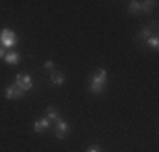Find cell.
I'll return each instance as SVG.
<instances>
[{
  "instance_id": "cell-1",
  "label": "cell",
  "mask_w": 159,
  "mask_h": 152,
  "mask_svg": "<svg viewBox=\"0 0 159 152\" xmlns=\"http://www.w3.org/2000/svg\"><path fill=\"white\" fill-rule=\"evenodd\" d=\"M107 83V71L105 68H98L95 71V74L90 78V91L92 93H102Z\"/></svg>"
},
{
  "instance_id": "cell-2",
  "label": "cell",
  "mask_w": 159,
  "mask_h": 152,
  "mask_svg": "<svg viewBox=\"0 0 159 152\" xmlns=\"http://www.w3.org/2000/svg\"><path fill=\"white\" fill-rule=\"evenodd\" d=\"M0 44L5 46V47H14V46H17L16 32L10 30V29H3L2 32H0Z\"/></svg>"
},
{
  "instance_id": "cell-3",
  "label": "cell",
  "mask_w": 159,
  "mask_h": 152,
  "mask_svg": "<svg viewBox=\"0 0 159 152\" xmlns=\"http://www.w3.org/2000/svg\"><path fill=\"white\" fill-rule=\"evenodd\" d=\"M16 86L25 93V91L32 90V78L29 74H17L16 76Z\"/></svg>"
},
{
  "instance_id": "cell-4",
  "label": "cell",
  "mask_w": 159,
  "mask_h": 152,
  "mask_svg": "<svg viewBox=\"0 0 159 152\" xmlns=\"http://www.w3.org/2000/svg\"><path fill=\"white\" fill-rule=\"evenodd\" d=\"M5 96H7V100H19V98L24 96V91L20 88H17L16 85H10L5 88Z\"/></svg>"
},
{
  "instance_id": "cell-5",
  "label": "cell",
  "mask_w": 159,
  "mask_h": 152,
  "mask_svg": "<svg viewBox=\"0 0 159 152\" xmlns=\"http://www.w3.org/2000/svg\"><path fill=\"white\" fill-rule=\"evenodd\" d=\"M66 132H70V125H68L64 120H61V118L56 120V137H58L59 140H63Z\"/></svg>"
},
{
  "instance_id": "cell-6",
  "label": "cell",
  "mask_w": 159,
  "mask_h": 152,
  "mask_svg": "<svg viewBox=\"0 0 159 152\" xmlns=\"http://www.w3.org/2000/svg\"><path fill=\"white\" fill-rule=\"evenodd\" d=\"M49 123H51V122H49L48 118H39V120L34 122V130H36L37 134H39V132H44V130L49 128Z\"/></svg>"
},
{
  "instance_id": "cell-7",
  "label": "cell",
  "mask_w": 159,
  "mask_h": 152,
  "mask_svg": "<svg viewBox=\"0 0 159 152\" xmlns=\"http://www.w3.org/2000/svg\"><path fill=\"white\" fill-rule=\"evenodd\" d=\"M3 59H5L9 64H19L20 56H19V52H16V51H10V52H7V54L3 56Z\"/></svg>"
},
{
  "instance_id": "cell-8",
  "label": "cell",
  "mask_w": 159,
  "mask_h": 152,
  "mask_svg": "<svg viewBox=\"0 0 159 152\" xmlns=\"http://www.w3.org/2000/svg\"><path fill=\"white\" fill-rule=\"evenodd\" d=\"M51 81H52V85H56V86L63 85L64 83V74L59 73V71H52L51 73Z\"/></svg>"
},
{
  "instance_id": "cell-9",
  "label": "cell",
  "mask_w": 159,
  "mask_h": 152,
  "mask_svg": "<svg viewBox=\"0 0 159 152\" xmlns=\"http://www.w3.org/2000/svg\"><path fill=\"white\" fill-rule=\"evenodd\" d=\"M48 117L46 118L51 122V120H59V113H58V108H54V106H48Z\"/></svg>"
},
{
  "instance_id": "cell-10",
  "label": "cell",
  "mask_w": 159,
  "mask_h": 152,
  "mask_svg": "<svg viewBox=\"0 0 159 152\" xmlns=\"http://www.w3.org/2000/svg\"><path fill=\"white\" fill-rule=\"evenodd\" d=\"M154 5H156V2H141V12L149 14L154 9Z\"/></svg>"
},
{
  "instance_id": "cell-11",
  "label": "cell",
  "mask_w": 159,
  "mask_h": 152,
  "mask_svg": "<svg viewBox=\"0 0 159 152\" xmlns=\"http://www.w3.org/2000/svg\"><path fill=\"white\" fill-rule=\"evenodd\" d=\"M149 37H151V27H144V29L141 30V34L137 36V39H142L144 42H146Z\"/></svg>"
},
{
  "instance_id": "cell-12",
  "label": "cell",
  "mask_w": 159,
  "mask_h": 152,
  "mask_svg": "<svg viewBox=\"0 0 159 152\" xmlns=\"http://www.w3.org/2000/svg\"><path fill=\"white\" fill-rule=\"evenodd\" d=\"M129 12H141V2H129Z\"/></svg>"
},
{
  "instance_id": "cell-13",
  "label": "cell",
  "mask_w": 159,
  "mask_h": 152,
  "mask_svg": "<svg viewBox=\"0 0 159 152\" xmlns=\"http://www.w3.org/2000/svg\"><path fill=\"white\" fill-rule=\"evenodd\" d=\"M146 44H149L152 49H157V47H159V39H157V36H154V37H149V39L146 41Z\"/></svg>"
},
{
  "instance_id": "cell-14",
  "label": "cell",
  "mask_w": 159,
  "mask_h": 152,
  "mask_svg": "<svg viewBox=\"0 0 159 152\" xmlns=\"http://www.w3.org/2000/svg\"><path fill=\"white\" fill-rule=\"evenodd\" d=\"M44 68H46V69H52V68H54L52 61H46V63H44Z\"/></svg>"
},
{
  "instance_id": "cell-15",
  "label": "cell",
  "mask_w": 159,
  "mask_h": 152,
  "mask_svg": "<svg viewBox=\"0 0 159 152\" xmlns=\"http://www.w3.org/2000/svg\"><path fill=\"white\" fill-rule=\"evenodd\" d=\"M86 152H100V147H97V145H95V147H90Z\"/></svg>"
},
{
  "instance_id": "cell-16",
  "label": "cell",
  "mask_w": 159,
  "mask_h": 152,
  "mask_svg": "<svg viewBox=\"0 0 159 152\" xmlns=\"http://www.w3.org/2000/svg\"><path fill=\"white\" fill-rule=\"evenodd\" d=\"M3 56H5V52H3V49H2V47H0V59H2V58H3Z\"/></svg>"
}]
</instances>
